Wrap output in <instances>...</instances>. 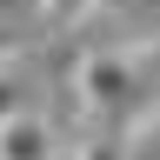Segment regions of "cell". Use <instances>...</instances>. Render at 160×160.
I'll use <instances>...</instances> for the list:
<instances>
[{
	"instance_id": "1",
	"label": "cell",
	"mask_w": 160,
	"mask_h": 160,
	"mask_svg": "<svg viewBox=\"0 0 160 160\" xmlns=\"http://www.w3.org/2000/svg\"><path fill=\"white\" fill-rule=\"evenodd\" d=\"M53 127L40 113H13V120H0V160H53Z\"/></svg>"
},
{
	"instance_id": "2",
	"label": "cell",
	"mask_w": 160,
	"mask_h": 160,
	"mask_svg": "<svg viewBox=\"0 0 160 160\" xmlns=\"http://www.w3.org/2000/svg\"><path fill=\"white\" fill-rule=\"evenodd\" d=\"M93 7L100 0H40V20H47V27H80Z\"/></svg>"
},
{
	"instance_id": "3",
	"label": "cell",
	"mask_w": 160,
	"mask_h": 160,
	"mask_svg": "<svg viewBox=\"0 0 160 160\" xmlns=\"http://www.w3.org/2000/svg\"><path fill=\"white\" fill-rule=\"evenodd\" d=\"M67 160H127V140H113V133H93V140H80Z\"/></svg>"
},
{
	"instance_id": "4",
	"label": "cell",
	"mask_w": 160,
	"mask_h": 160,
	"mask_svg": "<svg viewBox=\"0 0 160 160\" xmlns=\"http://www.w3.org/2000/svg\"><path fill=\"white\" fill-rule=\"evenodd\" d=\"M7 53H13V33H7V27H0V67H7Z\"/></svg>"
},
{
	"instance_id": "5",
	"label": "cell",
	"mask_w": 160,
	"mask_h": 160,
	"mask_svg": "<svg viewBox=\"0 0 160 160\" xmlns=\"http://www.w3.org/2000/svg\"><path fill=\"white\" fill-rule=\"evenodd\" d=\"M53 160H67V153H53Z\"/></svg>"
}]
</instances>
